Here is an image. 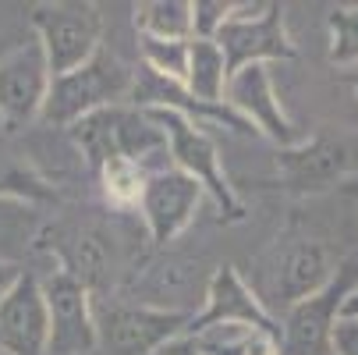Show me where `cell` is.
I'll return each instance as SVG.
<instances>
[{"label": "cell", "mask_w": 358, "mask_h": 355, "mask_svg": "<svg viewBox=\"0 0 358 355\" xmlns=\"http://www.w3.org/2000/svg\"><path fill=\"white\" fill-rule=\"evenodd\" d=\"M138 111H145V118L164 132V142H167V153H171L174 167L181 174L195 178L199 188L206 192V199H213L220 224H241L245 221V202L238 199L234 185L227 181V174L220 167V149H217L213 135L202 125H195L185 114L167 111V107H138Z\"/></svg>", "instance_id": "1"}, {"label": "cell", "mask_w": 358, "mask_h": 355, "mask_svg": "<svg viewBox=\"0 0 358 355\" xmlns=\"http://www.w3.org/2000/svg\"><path fill=\"white\" fill-rule=\"evenodd\" d=\"M131 78L135 75L121 64V57L99 46L82 68L50 78L39 121L54 125V128H71L85 114L99 107H114L124 96H131Z\"/></svg>", "instance_id": "2"}, {"label": "cell", "mask_w": 358, "mask_h": 355, "mask_svg": "<svg viewBox=\"0 0 358 355\" xmlns=\"http://www.w3.org/2000/svg\"><path fill=\"white\" fill-rule=\"evenodd\" d=\"M75 146L82 149V157L99 171L107 160H131L145 171L149 157H164L167 142L164 132L145 118V111L138 107H99L92 114H85L82 121H75L71 128Z\"/></svg>", "instance_id": "3"}, {"label": "cell", "mask_w": 358, "mask_h": 355, "mask_svg": "<svg viewBox=\"0 0 358 355\" xmlns=\"http://www.w3.org/2000/svg\"><path fill=\"white\" fill-rule=\"evenodd\" d=\"M334 277V260L323 242L313 238H287L270 256H263V270L255 274L252 295L263 302V309H291L301 298L316 295Z\"/></svg>", "instance_id": "4"}, {"label": "cell", "mask_w": 358, "mask_h": 355, "mask_svg": "<svg viewBox=\"0 0 358 355\" xmlns=\"http://www.w3.org/2000/svg\"><path fill=\"white\" fill-rule=\"evenodd\" d=\"M32 39L43 46L50 78L82 68L103 39V18L96 4L82 0H57V4H36L32 15Z\"/></svg>", "instance_id": "5"}, {"label": "cell", "mask_w": 358, "mask_h": 355, "mask_svg": "<svg viewBox=\"0 0 358 355\" xmlns=\"http://www.w3.org/2000/svg\"><path fill=\"white\" fill-rule=\"evenodd\" d=\"M213 43L227 61V78L248 64L291 61L294 43L284 25V4H234Z\"/></svg>", "instance_id": "6"}, {"label": "cell", "mask_w": 358, "mask_h": 355, "mask_svg": "<svg viewBox=\"0 0 358 355\" xmlns=\"http://www.w3.org/2000/svg\"><path fill=\"white\" fill-rule=\"evenodd\" d=\"M358 288V256L341 263L334 277L309 298H301L298 306L284 313L277 351L280 355H330V330L341 316L344 298Z\"/></svg>", "instance_id": "7"}, {"label": "cell", "mask_w": 358, "mask_h": 355, "mask_svg": "<svg viewBox=\"0 0 358 355\" xmlns=\"http://www.w3.org/2000/svg\"><path fill=\"white\" fill-rule=\"evenodd\" d=\"M96 313V341L114 355H157L167 341L181 337L192 313L160 306H128L103 302Z\"/></svg>", "instance_id": "8"}, {"label": "cell", "mask_w": 358, "mask_h": 355, "mask_svg": "<svg viewBox=\"0 0 358 355\" xmlns=\"http://www.w3.org/2000/svg\"><path fill=\"white\" fill-rule=\"evenodd\" d=\"M39 288L50 320L46 355H92L99 341H96V313L89 291L68 270H54L46 281H39Z\"/></svg>", "instance_id": "9"}, {"label": "cell", "mask_w": 358, "mask_h": 355, "mask_svg": "<svg viewBox=\"0 0 358 355\" xmlns=\"http://www.w3.org/2000/svg\"><path fill=\"white\" fill-rule=\"evenodd\" d=\"M213 327H252V330H263L270 337H280V323L273 320V313L263 309V302L252 295L248 281L234 267L213 270L210 288H206V302H202L199 313H192L181 337H199Z\"/></svg>", "instance_id": "10"}, {"label": "cell", "mask_w": 358, "mask_h": 355, "mask_svg": "<svg viewBox=\"0 0 358 355\" xmlns=\"http://www.w3.org/2000/svg\"><path fill=\"white\" fill-rule=\"evenodd\" d=\"M50 89V68L36 39L18 43L0 57V125L4 132H22L43 111Z\"/></svg>", "instance_id": "11"}, {"label": "cell", "mask_w": 358, "mask_h": 355, "mask_svg": "<svg viewBox=\"0 0 358 355\" xmlns=\"http://www.w3.org/2000/svg\"><path fill=\"white\" fill-rule=\"evenodd\" d=\"M202 199H206V192L199 188V181L181 174L178 167L149 171L142 185V199H138V214L149 228V238L157 245L174 242L195 221Z\"/></svg>", "instance_id": "12"}, {"label": "cell", "mask_w": 358, "mask_h": 355, "mask_svg": "<svg viewBox=\"0 0 358 355\" xmlns=\"http://www.w3.org/2000/svg\"><path fill=\"white\" fill-rule=\"evenodd\" d=\"M224 99L255 128V135L270 139L273 146L287 149V146L301 142L294 121H291V118L284 114V107H280V96H277L270 64H248V68L234 71V75L227 78Z\"/></svg>", "instance_id": "13"}, {"label": "cell", "mask_w": 358, "mask_h": 355, "mask_svg": "<svg viewBox=\"0 0 358 355\" xmlns=\"http://www.w3.org/2000/svg\"><path fill=\"white\" fill-rule=\"evenodd\" d=\"M348 167H351L348 149L327 135L301 139L277 153V178L287 192L298 195H316L341 185L348 178Z\"/></svg>", "instance_id": "14"}, {"label": "cell", "mask_w": 358, "mask_h": 355, "mask_svg": "<svg viewBox=\"0 0 358 355\" xmlns=\"http://www.w3.org/2000/svg\"><path fill=\"white\" fill-rule=\"evenodd\" d=\"M46 302L36 274H25L0 295V355H46Z\"/></svg>", "instance_id": "15"}, {"label": "cell", "mask_w": 358, "mask_h": 355, "mask_svg": "<svg viewBox=\"0 0 358 355\" xmlns=\"http://www.w3.org/2000/svg\"><path fill=\"white\" fill-rule=\"evenodd\" d=\"M0 199L50 207V202H57V188L32 160H25L8 142H0Z\"/></svg>", "instance_id": "16"}, {"label": "cell", "mask_w": 358, "mask_h": 355, "mask_svg": "<svg viewBox=\"0 0 358 355\" xmlns=\"http://www.w3.org/2000/svg\"><path fill=\"white\" fill-rule=\"evenodd\" d=\"M181 85L199 104H224L227 61L213 39H188V68Z\"/></svg>", "instance_id": "17"}, {"label": "cell", "mask_w": 358, "mask_h": 355, "mask_svg": "<svg viewBox=\"0 0 358 355\" xmlns=\"http://www.w3.org/2000/svg\"><path fill=\"white\" fill-rule=\"evenodd\" d=\"M138 36L152 39H192V4L188 0H145L135 4Z\"/></svg>", "instance_id": "18"}, {"label": "cell", "mask_w": 358, "mask_h": 355, "mask_svg": "<svg viewBox=\"0 0 358 355\" xmlns=\"http://www.w3.org/2000/svg\"><path fill=\"white\" fill-rule=\"evenodd\" d=\"M202 355H280L277 337L252 327H213L195 337Z\"/></svg>", "instance_id": "19"}, {"label": "cell", "mask_w": 358, "mask_h": 355, "mask_svg": "<svg viewBox=\"0 0 358 355\" xmlns=\"http://www.w3.org/2000/svg\"><path fill=\"white\" fill-rule=\"evenodd\" d=\"M96 174H99V185H103V199L110 202L114 210H135L138 207L142 185H145L149 171H142L131 160H107Z\"/></svg>", "instance_id": "20"}, {"label": "cell", "mask_w": 358, "mask_h": 355, "mask_svg": "<svg viewBox=\"0 0 358 355\" xmlns=\"http://www.w3.org/2000/svg\"><path fill=\"white\" fill-rule=\"evenodd\" d=\"M138 50L145 71L160 75L167 82H185V68H188V39H152V36H138Z\"/></svg>", "instance_id": "21"}, {"label": "cell", "mask_w": 358, "mask_h": 355, "mask_svg": "<svg viewBox=\"0 0 358 355\" xmlns=\"http://www.w3.org/2000/svg\"><path fill=\"white\" fill-rule=\"evenodd\" d=\"M327 29H330V61L341 68H355L358 64V4L330 8Z\"/></svg>", "instance_id": "22"}, {"label": "cell", "mask_w": 358, "mask_h": 355, "mask_svg": "<svg viewBox=\"0 0 358 355\" xmlns=\"http://www.w3.org/2000/svg\"><path fill=\"white\" fill-rule=\"evenodd\" d=\"M231 0H195L192 4V39H213L217 29L231 18Z\"/></svg>", "instance_id": "23"}, {"label": "cell", "mask_w": 358, "mask_h": 355, "mask_svg": "<svg viewBox=\"0 0 358 355\" xmlns=\"http://www.w3.org/2000/svg\"><path fill=\"white\" fill-rule=\"evenodd\" d=\"M330 355H358V316H337L330 330Z\"/></svg>", "instance_id": "24"}, {"label": "cell", "mask_w": 358, "mask_h": 355, "mask_svg": "<svg viewBox=\"0 0 358 355\" xmlns=\"http://www.w3.org/2000/svg\"><path fill=\"white\" fill-rule=\"evenodd\" d=\"M157 355H202V348H199L195 337H174V341H167Z\"/></svg>", "instance_id": "25"}, {"label": "cell", "mask_w": 358, "mask_h": 355, "mask_svg": "<svg viewBox=\"0 0 358 355\" xmlns=\"http://www.w3.org/2000/svg\"><path fill=\"white\" fill-rule=\"evenodd\" d=\"M18 277H22V267H15V263H8V260H0V295H4Z\"/></svg>", "instance_id": "26"}, {"label": "cell", "mask_w": 358, "mask_h": 355, "mask_svg": "<svg viewBox=\"0 0 358 355\" xmlns=\"http://www.w3.org/2000/svg\"><path fill=\"white\" fill-rule=\"evenodd\" d=\"M341 316H358V288L344 298V306H341Z\"/></svg>", "instance_id": "27"}, {"label": "cell", "mask_w": 358, "mask_h": 355, "mask_svg": "<svg viewBox=\"0 0 358 355\" xmlns=\"http://www.w3.org/2000/svg\"><path fill=\"white\" fill-rule=\"evenodd\" d=\"M344 82L358 92V64H355V68H344Z\"/></svg>", "instance_id": "28"}]
</instances>
